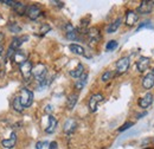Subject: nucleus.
I'll list each match as a JSON object with an SVG mask.
<instances>
[{"instance_id": "obj_1", "label": "nucleus", "mask_w": 154, "mask_h": 149, "mask_svg": "<svg viewBox=\"0 0 154 149\" xmlns=\"http://www.w3.org/2000/svg\"><path fill=\"white\" fill-rule=\"evenodd\" d=\"M46 72H48L46 66H45L44 64H42V63L37 64V65L33 66V69H32V76L35 77V79H36L37 82H39V83H43V82L45 81Z\"/></svg>"}, {"instance_id": "obj_2", "label": "nucleus", "mask_w": 154, "mask_h": 149, "mask_svg": "<svg viewBox=\"0 0 154 149\" xmlns=\"http://www.w3.org/2000/svg\"><path fill=\"white\" fill-rule=\"evenodd\" d=\"M20 102H21V105L25 108H29L31 107L32 102H33V93L29 89H21L20 90Z\"/></svg>"}, {"instance_id": "obj_3", "label": "nucleus", "mask_w": 154, "mask_h": 149, "mask_svg": "<svg viewBox=\"0 0 154 149\" xmlns=\"http://www.w3.org/2000/svg\"><path fill=\"white\" fill-rule=\"evenodd\" d=\"M129 57H122L116 62V74H123L125 72L128 71L129 69Z\"/></svg>"}, {"instance_id": "obj_4", "label": "nucleus", "mask_w": 154, "mask_h": 149, "mask_svg": "<svg viewBox=\"0 0 154 149\" xmlns=\"http://www.w3.org/2000/svg\"><path fill=\"white\" fill-rule=\"evenodd\" d=\"M103 99H104V97H103L102 93H94L89 99V110L91 112L96 111L97 108H98V104L101 102H103Z\"/></svg>"}, {"instance_id": "obj_5", "label": "nucleus", "mask_w": 154, "mask_h": 149, "mask_svg": "<svg viewBox=\"0 0 154 149\" xmlns=\"http://www.w3.org/2000/svg\"><path fill=\"white\" fill-rule=\"evenodd\" d=\"M32 69H33V66H32V63L30 60H26V62H24L20 65V72L23 74L24 79L27 81V79L31 78V76H32Z\"/></svg>"}, {"instance_id": "obj_6", "label": "nucleus", "mask_w": 154, "mask_h": 149, "mask_svg": "<svg viewBox=\"0 0 154 149\" xmlns=\"http://www.w3.org/2000/svg\"><path fill=\"white\" fill-rule=\"evenodd\" d=\"M25 14L31 20H36L42 14V10L39 8L37 5H31V6H27Z\"/></svg>"}, {"instance_id": "obj_7", "label": "nucleus", "mask_w": 154, "mask_h": 149, "mask_svg": "<svg viewBox=\"0 0 154 149\" xmlns=\"http://www.w3.org/2000/svg\"><path fill=\"white\" fill-rule=\"evenodd\" d=\"M151 65V59L148 57H140L136 60V68L139 72H145Z\"/></svg>"}, {"instance_id": "obj_8", "label": "nucleus", "mask_w": 154, "mask_h": 149, "mask_svg": "<svg viewBox=\"0 0 154 149\" xmlns=\"http://www.w3.org/2000/svg\"><path fill=\"white\" fill-rule=\"evenodd\" d=\"M65 36L69 40H77L78 39V31L70 23H68L65 25Z\"/></svg>"}, {"instance_id": "obj_9", "label": "nucleus", "mask_w": 154, "mask_h": 149, "mask_svg": "<svg viewBox=\"0 0 154 149\" xmlns=\"http://www.w3.org/2000/svg\"><path fill=\"white\" fill-rule=\"evenodd\" d=\"M16 144H17V134H16V132H12V134L10 135V138L1 141V146L6 149L14 148Z\"/></svg>"}, {"instance_id": "obj_10", "label": "nucleus", "mask_w": 154, "mask_h": 149, "mask_svg": "<svg viewBox=\"0 0 154 149\" xmlns=\"http://www.w3.org/2000/svg\"><path fill=\"white\" fill-rule=\"evenodd\" d=\"M153 95L151 93H148L146 96H143L142 98L139 99V107L142 108V109H147L151 107V104L153 103Z\"/></svg>"}, {"instance_id": "obj_11", "label": "nucleus", "mask_w": 154, "mask_h": 149, "mask_svg": "<svg viewBox=\"0 0 154 149\" xmlns=\"http://www.w3.org/2000/svg\"><path fill=\"white\" fill-rule=\"evenodd\" d=\"M154 1H141L140 6L137 7V12L140 14H148L152 11Z\"/></svg>"}, {"instance_id": "obj_12", "label": "nucleus", "mask_w": 154, "mask_h": 149, "mask_svg": "<svg viewBox=\"0 0 154 149\" xmlns=\"http://www.w3.org/2000/svg\"><path fill=\"white\" fill-rule=\"evenodd\" d=\"M142 87L146 89V90H149L154 87V74L152 72L147 74L143 79H142Z\"/></svg>"}, {"instance_id": "obj_13", "label": "nucleus", "mask_w": 154, "mask_h": 149, "mask_svg": "<svg viewBox=\"0 0 154 149\" xmlns=\"http://www.w3.org/2000/svg\"><path fill=\"white\" fill-rule=\"evenodd\" d=\"M11 58H12V62H14L16 64H20V65L24 62H26V55L21 50H16L14 53H13V56L11 57Z\"/></svg>"}, {"instance_id": "obj_14", "label": "nucleus", "mask_w": 154, "mask_h": 149, "mask_svg": "<svg viewBox=\"0 0 154 149\" xmlns=\"http://www.w3.org/2000/svg\"><path fill=\"white\" fill-rule=\"evenodd\" d=\"M77 127V123L76 121L74 120V118H69V120H66V122L64 123V132L65 134H68V135H70V134H72L75 129H76Z\"/></svg>"}, {"instance_id": "obj_15", "label": "nucleus", "mask_w": 154, "mask_h": 149, "mask_svg": "<svg viewBox=\"0 0 154 149\" xmlns=\"http://www.w3.org/2000/svg\"><path fill=\"white\" fill-rule=\"evenodd\" d=\"M137 19H139V14L135 11H128L126 13V25L133 26V25L136 24Z\"/></svg>"}, {"instance_id": "obj_16", "label": "nucleus", "mask_w": 154, "mask_h": 149, "mask_svg": "<svg viewBox=\"0 0 154 149\" xmlns=\"http://www.w3.org/2000/svg\"><path fill=\"white\" fill-rule=\"evenodd\" d=\"M56 127H57V120L52 115H49V123L45 127V132L46 134H52L56 130Z\"/></svg>"}, {"instance_id": "obj_17", "label": "nucleus", "mask_w": 154, "mask_h": 149, "mask_svg": "<svg viewBox=\"0 0 154 149\" xmlns=\"http://www.w3.org/2000/svg\"><path fill=\"white\" fill-rule=\"evenodd\" d=\"M87 33H88V38H89L90 41L97 43V41L100 40V38H101V36H100V30H98L97 27H91V29H89Z\"/></svg>"}, {"instance_id": "obj_18", "label": "nucleus", "mask_w": 154, "mask_h": 149, "mask_svg": "<svg viewBox=\"0 0 154 149\" xmlns=\"http://www.w3.org/2000/svg\"><path fill=\"white\" fill-rule=\"evenodd\" d=\"M29 39V37L27 36H24V37H14L13 39H12V41H11V45H10V47L12 49V50H17L18 47H19L20 45L25 41V40H27Z\"/></svg>"}, {"instance_id": "obj_19", "label": "nucleus", "mask_w": 154, "mask_h": 149, "mask_svg": "<svg viewBox=\"0 0 154 149\" xmlns=\"http://www.w3.org/2000/svg\"><path fill=\"white\" fill-rule=\"evenodd\" d=\"M83 74H84V66H83V64H82V63L77 64L76 68H75L74 70H71V71H70V76H71V77H74V78H79Z\"/></svg>"}, {"instance_id": "obj_20", "label": "nucleus", "mask_w": 154, "mask_h": 149, "mask_svg": "<svg viewBox=\"0 0 154 149\" xmlns=\"http://www.w3.org/2000/svg\"><path fill=\"white\" fill-rule=\"evenodd\" d=\"M87 79H88V74H85V72H84V74H82V76L77 79L76 83H75V88H76L77 90H79V91H81V90L84 88V85L87 84Z\"/></svg>"}, {"instance_id": "obj_21", "label": "nucleus", "mask_w": 154, "mask_h": 149, "mask_svg": "<svg viewBox=\"0 0 154 149\" xmlns=\"http://www.w3.org/2000/svg\"><path fill=\"white\" fill-rule=\"evenodd\" d=\"M77 99H78V95L77 93H71L69 97H68V102H66V108L69 110H72L75 108L77 103Z\"/></svg>"}, {"instance_id": "obj_22", "label": "nucleus", "mask_w": 154, "mask_h": 149, "mask_svg": "<svg viewBox=\"0 0 154 149\" xmlns=\"http://www.w3.org/2000/svg\"><path fill=\"white\" fill-rule=\"evenodd\" d=\"M26 8H27V6H26L24 2H20V1H16V4L13 5V10H14L19 16L25 14Z\"/></svg>"}, {"instance_id": "obj_23", "label": "nucleus", "mask_w": 154, "mask_h": 149, "mask_svg": "<svg viewBox=\"0 0 154 149\" xmlns=\"http://www.w3.org/2000/svg\"><path fill=\"white\" fill-rule=\"evenodd\" d=\"M121 23H122V19L121 18H117L116 20H114V21L107 27V33H114V32H116L117 29L120 27Z\"/></svg>"}, {"instance_id": "obj_24", "label": "nucleus", "mask_w": 154, "mask_h": 149, "mask_svg": "<svg viewBox=\"0 0 154 149\" xmlns=\"http://www.w3.org/2000/svg\"><path fill=\"white\" fill-rule=\"evenodd\" d=\"M69 49H70L71 52H74L75 55H78V56H84V53H85L84 49L81 45H78V44H70Z\"/></svg>"}, {"instance_id": "obj_25", "label": "nucleus", "mask_w": 154, "mask_h": 149, "mask_svg": "<svg viewBox=\"0 0 154 149\" xmlns=\"http://www.w3.org/2000/svg\"><path fill=\"white\" fill-rule=\"evenodd\" d=\"M12 107H13V109L16 110V111L18 112H21L24 110V107L21 105V102H20V98L19 96H17L14 99H13V103H12Z\"/></svg>"}, {"instance_id": "obj_26", "label": "nucleus", "mask_w": 154, "mask_h": 149, "mask_svg": "<svg viewBox=\"0 0 154 149\" xmlns=\"http://www.w3.org/2000/svg\"><path fill=\"white\" fill-rule=\"evenodd\" d=\"M117 41L116 40H109L108 43H107V45H106V50L107 51H114L116 47H117Z\"/></svg>"}, {"instance_id": "obj_27", "label": "nucleus", "mask_w": 154, "mask_h": 149, "mask_svg": "<svg viewBox=\"0 0 154 149\" xmlns=\"http://www.w3.org/2000/svg\"><path fill=\"white\" fill-rule=\"evenodd\" d=\"M8 30L13 33H18V32H20L21 29H20V26L17 25V23H10L8 24Z\"/></svg>"}, {"instance_id": "obj_28", "label": "nucleus", "mask_w": 154, "mask_h": 149, "mask_svg": "<svg viewBox=\"0 0 154 149\" xmlns=\"http://www.w3.org/2000/svg\"><path fill=\"white\" fill-rule=\"evenodd\" d=\"M112 78H113V72H112V71H106L104 74H102V77H101L102 82H108V81H110Z\"/></svg>"}, {"instance_id": "obj_29", "label": "nucleus", "mask_w": 154, "mask_h": 149, "mask_svg": "<svg viewBox=\"0 0 154 149\" xmlns=\"http://www.w3.org/2000/svg\"><path fill=\"white\" fill-rule=\"evenodd\" d=\"M50 25H48V24H43L42 25V27H40V30H39V32H40V35H45V33H48L49 31H50Z\"/></svg>"}, {"instance_id": "obj_30", "label": "nucleus", "mask_w": 154, "mask_h": 149, "mask_svg": "<svg viewBox=\"0 0 154 149\" xmlns=\"http://www.w3.org/2000/svg\"><path fill=\"white\" fill-rule=\"evenodd\" d=\"M133 124H134L133 122H126L121 128H119V131H120V132H122V131L127 130V129H129L131 127H133Z\"/></svg>"}, {"instance_id": "obj_31", "label": "nucleus", "mask_w": 154, "mask_h": 149, "mask_svg": "<svg viewBox=\"0 0 154 149\" xmlns=\"http://www.w3.org/2000/svg\"><path fill=\"white\" fill-rule=\"evenodd\" d=\"M149 24H151V21H143V23H142V24L136 29V32H139L141 29H143V27H146V26H149Z\"/></svg>"}, {"instance_id": "obj_32", "label": "nucleus", "mask_w": 154, "mask_h": 149, "mask_svg": "<svg viewBox=\"0 0 154 149\" xmlns=\"http://www.w3.org/2000/svg\"><path fill=\"white\" fill-rule=\"evenodd\" d=\"M57 148H58V144L56 141H52L50 143V146H49V149H57Z\"/></svg>"}, {"instance_id": "obj_33", "label": "nucleus", "mask_w": 154, "mask_h": 149, "mask_svg": "<svg viewBox=\"0 0 154 149\" xmlns=\"http://www.w3.org/2000/svg\"><path fill=\"white\" fill-rule=\"evenodd\" d=\"M54 5H56V6H58V7H63L64 6V2L63 1H51Z\"/></svg>"}, {"instance_id": "obj_34", "label": "nucleus", "mask_w": 154, "mask_h": 149, "mask_svg": "<svg viewBox=\"0 0 154 149\" xmlns=\"http://www.w3.org/2000/svg\"><path fill=\"white\" fill-rule=\"evenodd\" d=\"M44 144H46V142H37L36 149H42L43 147H44Z\"/></svg>"}, {"instance_id": "obj_35", "label": "nucleus", "mask_w": 154, "mask_h": 149, "mask_svg": "<svg viewBox=\"0 0 154 149\" xmlns=\"http://www.w3.org/2000/svg\"><path fill=\"white\" fill-rule=\"evenodd\" d=\"M51 111H52V105H50V104H49V105H46V108H45V112H46V114H50Z\"/></svg>"}, {"instance_id": "obj_36", "label": "nucleus", "mask_w": 154, "mask_h": 149, "mask_svg": "<svg viewBox=\"0 0 154 149\" xmlns=\"http://www.w3.org/2000/svg\"><path fill=\"white\" fill-rule=\"evenodd\" d=\"M4 4H7V5H10V6H12L13 7V5L16 4V1H10V0H5V1H2Z\"/></svg>"}, {"instance_id": "obj_37", "label": "nucleus", "mask_w": 154, "mask_h": 149, "mask_svg": "<svg viewBox=\"0 0 154 149\" xmlns=\"http://www.w3.org/2000/svg\"><path fill=\"white\" fill-rule=\"evenodd\" d=\"M4 55V46H2V44H0V57Z\"/></svg>"}, {"instance_id": "obj_38", "label": "nucleus", "mask_w": 154, "mask_h": 149, "mask_svg": "<svg viewBox=\"0 0 154 149\" xmlns=\"http://www.w3.org/2000/svg\"><path fill=\"white\" fill-rule=\"evenodd\" d=\"M4 39H5V37H4V33H1V32H0V44H2Z\"/></svg>"}, {"instance_id": "obj_39", "label": "nucleus", "mask_w": 154, "mask_h": 149, "mask_svg": "<svg viewBox=\"0 0 154 149\" xmlns=\"http://www.w3.org/2000/svg\"><path fill=\"white\" fill-rule=\"evenodd\" d=\"M145 115H147V112L146 111L142 112V114H139V115H137V118H141V117H142V116H145Z\"/></svg>"}, {"instance_id": "obj_40", "label": "nucleus", "mask_w": 154, "mask_h": 149, "mask_svg": "<svg viewBox=\"0 0 154 149\" xmlns=\"http://www.w3.org/2000/svg\"><path fill=\"white\" fill-rule=\"evenodd\" d=\"M152 74H154V69H153V71H152Z\"/></svg>"}, {"instance_id": "obj_41", "label": "nucleus", "mask_w": 154, "mask_h": 149, "mask_svg": "<svg viewBox=\"0 0 154 149\" xmlns=\"http://www.w3.org/2000/svg\"><path fill=\"white\" fill-rule=\"evenodd\" d=\"M145 149H152V148H145Z\"/></svg>"}]
</instances>
